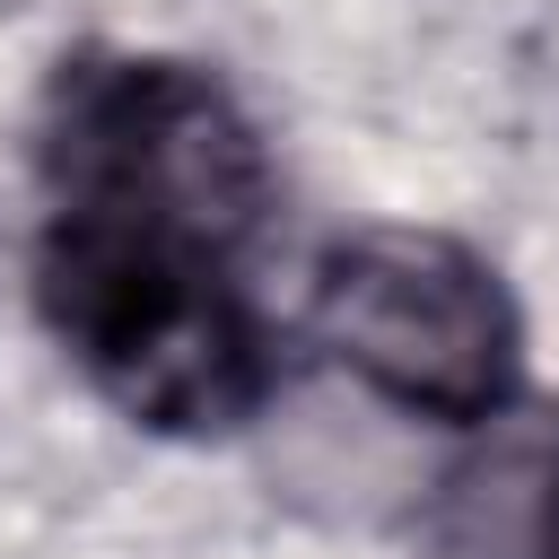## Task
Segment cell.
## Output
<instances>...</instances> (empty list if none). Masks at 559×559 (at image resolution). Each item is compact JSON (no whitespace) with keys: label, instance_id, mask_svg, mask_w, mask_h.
Instances as JSON below:
<instances>
[{"label":"cell","instance_id":"2","mask_svg":"<svg viewBox=\"0 0 559 559\" xmlns=\"http://www.w3.org/2000/svg\"><path fill=\"white\" fill-rule=\"evenodd\" d=\"M306 332L376 402L480 428L524 393V314L507 271L445 227H349L323 245Z\"/></svg>","mask_w":559,"mask_h":559},{"label":"cell","instance_id":"3","mask_svg":"<svg viewBox=\"0 0 559 559\" xmlns=\"http://www.w3.org/2000/svg\"><path fill=\"white\" fill-rule=\"evenodd\" d=\"M428 498L437 559H559V402H507Z\"/></svg>","mask_w":559,"mask_h":559},{"label":"cell","instance_id":"1","mask_svg":"<svg viewBox=\"0 0 559 559\" xmlns=\"http://www.w3.org/2000/svg\"><path fill=\"white\" fill-rule=\"evenodd\" d=\"M35 314L157 437H227L280 393L245 280L280 175L236 87L183 52H70L35 114Z\"/></svg>","mask_w":559,"mask_h":559}]
</instances>
